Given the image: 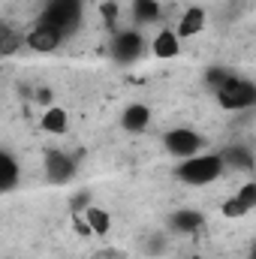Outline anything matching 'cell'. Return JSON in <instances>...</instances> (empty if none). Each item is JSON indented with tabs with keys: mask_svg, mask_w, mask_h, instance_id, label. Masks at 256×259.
Returning <instances> with one entry per match:
<instances>
[{
	"mask_svg": "<svg viewBox=\"0 0 256 259\" xmlns=\"http://www.w3.org/2000/svg\"><path fill=\"white\" fill-rule=\"evenodd\" d=\"M253 208H256V181H247V184H241L235 193L220 205V214H223L226 220H241V217H247Z\"/></svg>",
	"mask_w": 256,
	"mask_h": 259,
	"instance_id": "7",
	"label": "cell"
},
{
	"mask_svg": "<svg viewBox=\"0 0 256 259\" xmlns=\"http://www.w3.org/2000/svg\"><path fill=\"white\" fill-rule=\"evenodd\" d=\"M36 103H42V106L49 109V106H52V91H49V88H39V91H36Z\"/></svg>",
	"mask_w": 256,
	"mask_h": 259,
	"instance_id": "22",
	"label": "cell"
},
{
	"mask_svg": "<svg viewBox=\"0 0 256 259\" xmlns=\"http://www.w3.org/2000/svg\"><path fill=\"white\" fill-rule=\"evenodd\" d=\"M220 157H223L226 169H235V172H253L256 169L253 154H250V148H244V145H229V148L220 151Z\"/></svg>",
	"mask_w": 256,
	"mask_h": 259,
	"instance_id": "13",
	"label": "cell"
},
{
	"mask_svg": "<svg viewBox=\"0 0 256 259\" xmlns=\"http://www.w3.org/2000/svg\"><path fill=\"white\" fill-rule=\"evenodd\" d=\"M84 220H88V226H91L94 235H106L112 229V214L106 208H100V205H88L84 208Z\"/></svg>",
	"mask_w": 256,
	"mask_h": 259,
	"instance_id": "17",
	"label": "cell"
},
{
	"mask_svg": "<svg viewBox=\"0 0 256 259\" xmlns=\"http://www.w3.org/2000/svg\"><path fill=\"white\" fill-rule=\"evenodd\" d=\"M214 97H217L223 112H244V109H253L256 106V84L250 78H241V75L232 72Z\"/></svg>",
	"mask_w": 256,
	"mask_h": 259,
	"instance_id": "2",
	"label": "cell"
},
{
	"mask_svg": "<svg viewBox=\"0 0 256 259\" xmlns=\"http://www.w3.org/2000/svg\"><path fill=\"white\" fill-rule=\"evenodd\" d=\"M72 226H75V232H78V235H84V238H88V235H94V232H91V226H88V220H84V214H81V217H72Z\"/></svg>",
	"mask_w": 256,
	"mask_h": 259,
	"instance_id": "21",
	"label": "cell"
},
{
	"mask_svg": "<svg viewBox=\"0 0 256 259\" xmlns=\"http://www.w3.org/2000/svg\"><path fill=\"white\" fill-rule=\"evenodd\" d=\"M163 145H166L169 157L187 160V157H196V154L205 148V139H202L193 127H175V130H169V133L163 136Z\"/></svg>",
	"mask_w": 256,
	"mask_h": 259,
	"instance_id": "5",
	"label": "cell"
},
{
	"mask_svg": "<svg viewBox=\"0 0 256 259\" xmlns=\"http://www.w3.org/2000/svg\"><path fill=\"white\" fill-rule=\"evenodd\" d=\"M160 18H163L160 0H133V21H136V27L157 24Z\"/></svg>",
	"mask_w": 256,
	"mask_h": 259,
	"instance_id": "14",
	"label": "cell"
},
{
	"mask_svg": "<svg viewBox=\"0 0 256 259\" xmlns=\"http://www.w3.org/2000/svg\"><path fill=\"white\" fill-rule=\"evenodd\" d=\"M109 52H112V58L118 64H136L148 52V42H145V36H142L139 27H127V30H115L112 33Z\"/></svg>",
	"mask_w": 256,
	"mask_h": 259,
	"instance_id": "4",
	"label": "cell"
},
{
	"mask_svg": "<svg viewBox=\"0 0 256 259\" xmlns=\"http://www.w3.org/2000/svg\"><path fill=\"white\" fill-rule=\"evenodd\" d=\"M205 21H208V15H205L202 6H187L184 15L178 18V27L175 30H178L181 39H193V36H199L205 30Z\"/></svg>",
	"mask_w": 256,
	"mask_h": 259,
	"instance_id": "12",
	"label": "cell"
},
{
	"mask_svg": "<svg viewBox=\"0 0 256 259\" xmlns=\"http://www.w3.org/2000/svg\"><path fill=\"white\" fill-rule=\"evenodd\" d=\"M247 259H256V238H253V244H250V250H247Z\"/></svg>",
	"mask_w": 256,
	"mask_h": 259,
	"instance_id": "23",
	"label": "cell"
},
{
	"mask_svg": "<svg viewBox=\"0 0 256 259\" xmlns=\"http://www.w3.org/2000/svg\"><path fill=\"white\" fill-rule=\"evenodd\" d=\"M72 175H75V163H72L69 154H64V151H49L46 154V178L52 184H66Z\"/></svg>",
	"mask_w": 256,
	"mask_h": 259,
	"instance_id": "8",
	"label": "cell"
},
{
	"mask_svg": "<svg viewBox=\"0 0 256 259\" xmlns=\"http://www.w3.org/2000/svg\"><path fill=\"white\" fill-rule=\"evenodd\" d=\"M81 15H84V3L81 0H52V3H46V9L39 12L36 21H46V24L58 27L64 36H69V33L78 30Z\"/></svg>",
	"mask_w": 256,
	"mask_h": 259,
	"instance_id": "3",
	"label": "cell"
},
{
	"mask_svg": "<svg viewBox=\"0 0 256 259\" xmlns=\"http://www.w3.org/2000/svg\"><path fill=\"white\" fill-rule=\"evenodd\" d=\"M49 3H52V0H49Z\"/></svg>",
	"mask_w": 256,
	"mask_h": 259,
	"instance_id": "24",
	"label": "cell"
},
{
	"mask_svg": "<svg viewBox=\"0 0 256 259\" xmlns=\"http://www.w3.org/2000/svg\"><path fill=\"white\" fill-rule=\"evenodd\" d=\"M0 166H3L0 190H3V193H12V190L18 187V181H21V166L15 163V157H12L9 151H3V154H0Z\"/></svg>",
	"mask_w": 256,
	"mask_h": 259,
	"instance_id": "16",
	"label": "cell"
},
{
	"mask_svg": "<svg viewBox=\"0 0 256 259\" xmlns=\"http://www.w3.org/2000/svg\"><path fill=\"white\" fill-rule=\"evenodd\" d=\"M64 33L58 30V27H52V24H46V21H36L27 33H24V46L30 49V52H36V55H52V52H58L61 46H64Z\"/></svg>",
	"mask_w": 256,
	"mask_h": 259,
	"instance_id": "6",
	"label": "cell"
},
{
	"mask_svg": "<svg viewBox=\"0 0 256 259\" xmlns=\"http://www.w3.org/2000/svg\"><path fill=\"white\" fill-rule=\"evenodd\" d=\"M223 172H226V163L220 154H196L187 160H178V166H175V178L190 184V187L214 184Z\"/></svg>",
	"mask_w": 256,
	"mask_h": 259,
	"instance_id": "1",
	"label": "cell"
},
{
	"mask_svg": "<svg viewBox=\"0 0 256 259\" xmlns=\"http://www.w3.org/2000/svg\"><path fill=\"white\" fill-rule=\"evenodd\" d=\"M121 127H124V133H130V136L145 133V130L151 127V106H145V103H130L127 109H124V115H121Z\"/></svg>",
	"mask_w": 256,
	"mask_h": 259,
	"instance_id": "9",
	"label": "cell"
},
{
	"mask_svg": "<svg viewBox=\"0 0 256 259\" xmlns=\"http://www.w3.org/2000/svg\"><path fill=\"white\" fill-rule=\"evenodd\" d=\"M151 52H154V58H160V61H172V58H178V55H181V36H178V30L163 27V30L154 36Z\"/></svg>",
	"mask_w": 256,
	"mask_h": 259,
	"instance_id": "11",
	"label": "cell"
},
{
	"mask_svg": "<svg viewBox=\"0 0 256 259\" xmlns=\"http://www.w3.org/2000/svg\"><path fill=\"white\" fill-rule=\"evenodd\" d=\"M39 127L46 130L49 136H64L66 127H69V115H66V109H61V106H49V109L42 112Z\"/></svg>",
	"mask_w": 256,
	"mask_h": 259,
	"instance_id": "15",
	"label": "cell"
},
{
	"mask_svg": "<svg viewBox=\"0 0 256 259\" xmlns=\"http://www.w3.org/2000/svg\"><path fill=\"white\" fill-rule=\"evenodd\" d=\"M100 15H103L106 27L115 33V30H118V18H121V9H118V3H115V0H106V3L100 6Z\"/></svg>",
	"mask_w": 256,
	"mask_h": 259,
	"instance_id": "20",
	"label": "cell"
},
{
	"mask_svg": "<svg viewBox=\"0 0 256 259\" xmlns=\"http://www.w3.org/2000/svg\"><path fill=\"white\" fill-rule=\"evenodd\" d=\"M21 46H24V33H15L9 24H3V33H0V55H3V58H12Z\"/></svg>",
	"mask_w": 256,
	"mask_h": 259,
	"instance_id": "18",
	"label": "cell"
},
{
	"mask_svg": "<svg viewBox=\"0 0 256 259\" xmlns=\"http://www.w3.org/2000/svg\"><path fill=\"white\" fill-rule=\"evenodd\" d=\"M205 226V217L202 211H193V208H178L169 214V229L178 232V235H193Z\"/></svg>",
	"mask_w": 256,
	"mask_h": 259,
	"instance_id": "10",
	"label": "cell"
},
{
	"mask_svg": "<svg viewBox=\"0 0 256 259\" xmlns=\"http://www.w3.org/2000/svg\"><path fill=\"white\" fill-rule=\"evenodd\" d=\"M229 75H232V72H229V69H223V66H208V69H205V88H208L211 94H217Z\"/></svg>",
	"mask_w": 256,
	"mask_h": 259,
	"instance_id": "19",
	"label": "cell"
}]
</instances>
